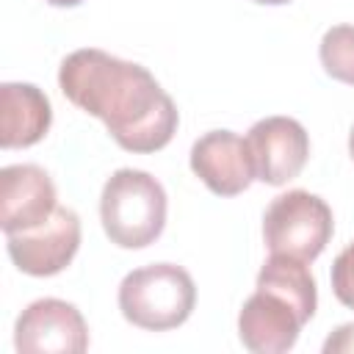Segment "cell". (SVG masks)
Returning a JSON list of instances; mask_svg holds the SVG:
<instances>
[{"label":"cell","mask_w":354,"mask_h":354,"mask_svg":"<svg viewBox=\"0 0 354 354\" xmlns=\"http://www.w3.org/2000/svg\"><path fill=\"white\" fill-rule=\"evenodd\" d=\"M252 3H260V6H285L290 0H252Z\"/></svg>","instance_id":"obj_16"},{"label":"cell","mask_w":354,"mask_h":354,"mask_svg":"<svg viewBox=\"0 0 354 354\" xmlns=\"http://www.w3.org/2000/svg\"><path fill=\"white\" fill-rule=\"evenodd\" d=\"M53 124V105L33 83L0 86V147L25 149L39 144Z\"/></svg>","instance_id":"obj_11"},{"label":"cell","mask_w":354,"mask_h":354,"mask_svg":"<svg viewBox=\"0 0 354 354\" xmlns=\"http://www.w3.org/2000/svg\"><path fill=\"white\" fill-rule=\"evenodd\" d=\"M246 141L254 160V177L266 185L296 180L310 158V136L304 124L290 116H266L254 122Z\"/></svg>","instance_id":"obj_8"},{"label":"cell","mask_w":354,"mask_h":354,"mask_svg":"<svg viewBox=\"0 0 354 354\" xmlns=\"http://www.w3.org/2000/svg\"><path fill=\"white\" fill-rule=\"evenodd\" d=\"M191 171L216 196H238L257 180L249 141L232 130L199 136L191 147Z\"/></svg>","instance_id":"obj_9"},{"label":"cell","mask_w":354,"mask_h":354,"mask_svg":"<svg viewBox=\"0 0 354 354\" xmlns=\"http://www.w3.org/2000/svg\"><path fill=\"white\" fill-rule=\"evenodd\" d=\"M324 354H354V324L337 326L324 340Z\"/></svg>","instance_id":"obj_14"},{"label":"cell","mask_w":354,"mask_h":354,"mask_svg":"<svg viewBox=\"0 0 354 354\" xmlns=\"http://www.w3.org/2000/svg\"><path fill=\"white\" fill-rule=\"evenodd\" d=\"M329 279H332V293L337 296V301L354 310V241L335 257Z\"/></svg>","instance_id":"obj_13"},{"label":"cell","mask_w":354,"mask_h":354,"mask_svg":"<svg viewBox=\"0 0 354 354\" xmlns=\"http://www.w3.org/2000/svg\"><path fill=\"white\" fill-rule=\"evenodd\" d=\"M50 6H55V8H72V6H80L83 0H47Z\"/></svg>","instance_id":"obj_15"},{"label":"cell","mask_w":354,"mask_h":354,"mask_svg":"<svg viewBox=\"0 0 354 354\" xmlns=\"http://www.w3.org/2000/svg\"><path fill=\"white\" fill-rule=\"evenodd\" d=\"M348 152H351V158H354V127H351V133H348Z\"/></svg>","instance_id":"obj_17"},{"label":"cell","mask_w":354,"mask_h":354,"mask_svg":"<svg viewBox=\"0 0 354 354\" xmlns=\"http://www.w3.org/2000/svg\"><path fill=\"white\" fill-rule=\"evenodd\" d=\"M58 210L53 177L36 163H14L0 171V227L6 235L33 230Z\"/></svg>","instance_id":"obj_10"},{"label":"cell","mask_w":354,"mask_h":354,"mask_svg":"<svg viewBox=\"0 0 354 354\" xmlns=\"http://www.w3.org/2000/svg\"><path fill=\"white\" fill-rule=\"evenodd\" d=\"M11 263L28 277L61 274L80 249V218L72 207H61L39 227L6 235Z\"/></svg>","instance_id":"obj_7"},{"label":"cell","mask_w":354,"mask_h":354,"mask_svg":"<svg viewBox=\"0 0 354 354\" xmlns=\"http://www.w3.org/2000/svg\"><path fill=\"white\" fill-rule=\"evenodd\" d=\"M58 86L72 105L97 116L127 152H158L177 133L180 113L174 100L136 61L83 47L61 61Z\"/></svg>","instance_id":"obj_1"},{"label":"cell","mask_w":354,"mask_h":354,"mask_svg":"<svg viewBox=\"0 0 354 354\" xmlns=\"http://www.w3.org/2000/svg\"><path fill=\"white\" fill-rule=\"evenodd\" d=\"M315 307L318 290L307 263L271 254L257 274L254 293L238 313V337L254 354H285L296 346Z\"/></svg>","instance_id":"obj_2"},{"label":"cell","mask_w":354,"mask_h":354,"mask_svg":"<svg viewBox=\"0 0 354 354\" xmlns=\"http://www.w3.org/2000/svg\"><path fill=\"white\" fill-rule=\"evenodd\" d=\"M196 307V285L183 266L152 263L133 268L119 285V310L124 321L147 332L183 326Z\"/></svg>","instance_id":"obj_4"},{"label":"cell","mask_w":354,"mask_h":354,"mask_svg":"<svg viewBox=\"0 0 354 354\" xmlns=\"http://www.w3.org/2000/svg\"><path fill=\"white\" fill-rule=\"evenodd\" d=\"M318 55L329 77L354 86V25H332L321 36Z\"/></svg>","instance_id":"obj_12"},{"label":"cell","mask_w":354,"mask_h":354,"mask_svg":"<svg viewBox=\"0 0 354 354\" xmlns=\"http://www.w3.org/2000/svg\"><path fill=\"white\" fill-rule=\"evenodd\" d=\"M166 191L141 169H116L100 196V221L111 243L122 249H144L155 243L166 227Z\"/></svg>","instance_id":"obj_3"},{"label":"cell","mask_w":354,"mask_h":354,"mask_svg":"<svg viewBox=\"0 0 354 354\" xmlns=\"http://www.w3.org/2000/svg\"><path fill=\"white\" fill-rule=\"evenodd\" d=\"M14 348L19 354H80L88 348L86 318L72 301L36 299L14 324Z\"/></svg>","instance_id":"obj_6"},{"label":"cell","mask_w":354,"mask_h":354,"mask_svg":"<svg viewBox=\"0 0 354 354\" xmlns=\"http://www.w3.org/2000/svg\"><path fill=\"white\" fill-rule=\"evenodd\" d=\"M332 207L321 196L301 188L274 196L263 213V241L271 254L313 263L332 241Z\"/></svg>","instance_id":"obj_5"}]
</instances>
